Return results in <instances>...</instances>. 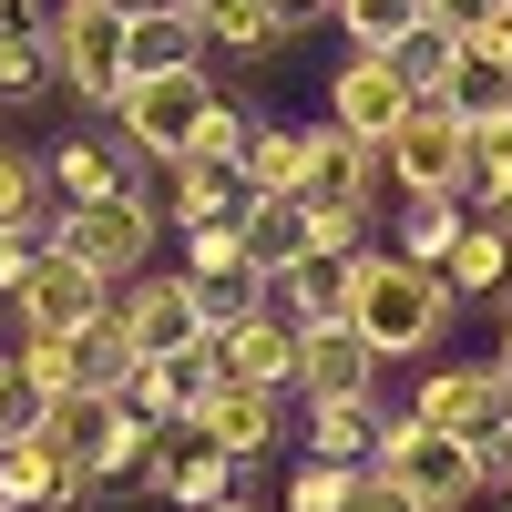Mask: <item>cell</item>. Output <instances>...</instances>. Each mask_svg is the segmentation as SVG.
<instances>
[{
    "label": "cell",
    "instance_id": "47",
    "mask_svg": "<svg viewBox=\"0 0 512 512\" xmlns=\"http://www.w3.org/2000/svg\"><path fill=\"white\" fill-rule=\"evenodd\" d=\"M0 144H11V134H0Z\"/></svg>",
    "mask_w": 512,
    "mask_h": 512
},
{
    "label": "cell",
    "instance_id": "33",
    "mask_svg": "<svg viewBox=\"0 0 512 512\" xmlns=\"http://www.w3.org/2000/svg\"><path fill=\"white\" fill-rule=\"evenodd\" d=\"M277 41H287V21L267 11V0H226V11L205 21V52H236V62H267Z\"/></svg>",
    "mask_w": 512,
    "mask_h": 512
},
{
    "label": "cell",
    "instance_id": "16",
    "mask_svg": "<svg viewBox=\"0 0 512 512\" xmlns=\"http://www.w3.org/2000/svg\"><path fill=\"white\" fill-rule=\"evenodd\" d=\"M297 390H308V400H369L379 390V349H369L349 318L297 328Z\"/></svg>",
    "mask_w": 512,
    "mask_h": 512
},
{
    "label": "cell",
    "instance_id": "13",
    "mask_svg": "<svg viewBox=\"0 0 512 512\" xmlns=\"http://www.w3.org/2000/svg\"><path fill=\"white\" fill-rule=\"evenodd\" d=\"M216 338H185V349H154L134 359V379H123V410H144V420H195V400L216 390Z\"/></svg>",
    "mask_w": 512,
    "mask_h": 512
},
{
    "label": "cell",
    "instance_id": "27",
    "mask_svg": "<svg viewBox=\"0 0 512 512\" xmlns=\"http://www.w3.org/2000/svg\"><path fill=\"white\" fill-rule=\"evenodd\" d=\"M461 226H472V205H461V195H400V236H390V256H410V267H441Z\"/></svg>",
    "mask_w": 512,
    "mask_h": 512
},
{
    "label": "cell",
    "instance_id": "12",
    "mask_svg": "<svg viewBox=\"0 0 512 512\" xmlns=\"http://www.w3.org/2000/svg\"><path fill=\"white\" fill-rule=\"evenodd\" d=\"M410 103H420V93L390 72V52H349V62L328 72V123H338V134H359V144H379Z\"/></svg>",
    "mask_w": 512,
    "mask_h": 512
},
{
    "label": "cell",
    "instance_id": "41",
    "mask_svg": "<svg viewBox=\"0 0 512 512\" xmlns=\"http://www.w3.org/2000/svg\"><path fill=\"white\" fill-rule=\"evenodd\" d=\"M267 11H277V21L297 31V21H318V11H328V0H267Z\"/></svg>",
    "mask_w": 512,
    "mask_h": 512
},
{
    "label": "cell",
    "instance_id": "3",
    "mask_svg": "<svg viewBox=\"0 0 512 512\" xmlns=\"http://www.w3.org/2000/svg\"><path fill=\"white\" fill-rule=\"evenodd\" d=\"M226 93H216V72H134L123 93L103 103L113 113V144H123V164H175L185 144H195V123L216 113Z\"/></svg>",
    "mask_w": 512,
    "mask_h": 512
},
{
    "label": "cell",
    "instance_id": "36",
    "mask_svg": "<svg viewBox=\"0 0 512 512\" xmlns=\"http://www.w3.org/2000/svg\"><path fill=\"white\" fill-rule=\"evenodd\" d=\"M41 420H52V400H41V379L0 349V441H21V431H41Z\"/></svg>",
    "mask_w": 512,
    "mask_h": 512
},
{
    "label": "cell",
    "instance_id": "20",
    "mask_svg": "<svg viewBox=\"0 0 512 512\" xmlns=\"http://www.w3.org/2000/svg\"><path fill=\"white\" fill-rule=\"evenodd\" d=\"M41 175H52V205H93V195H123V185H134L113 134H62L52 154H41Z\"/></svg>",
    "mask_w": 512,
    "mask_h": 512
},
{
    "label": "cell",
    "instance_id": "29",
    "mask_svg": "<svg viewBox=\"0 0 512 512\" xmlns=\"http://www.w3.org/2000/svg\"><path fill=\"white\" fill-rule=\"evenodd\" d=\"M451 52H461V41H451L441 21H410V31L390 41V72L410 82V93H420V103H441V82H451Z\"/></svg>",
    "mask_w": 512,
    "mask_h": 512
},
{
    "label": "cell",
    "instance_id": "8",
    "mask_svg": "<svg viewBox=\"0 0 512 512\" xmlns=\"http://www.w3.org/2000/svg\"><path fill=\"white\" fill-rule=\"evenodd\" d=\"M410 420H431V431H461V441H502L512 431V379L482 359V369H431L420 379V400H410Z\"/></svg>",
    "mask_w": 512,
    "mask_h": 512
},
{
    "label": "cell",
    "instance_id": "40",
    "mask_svg": "<svg viewBox=\"0 0 512 512\" xmlns=\"http://www.w3.org/2000/svg\"><path fill=\"white\" fill-rule=\"evenodd\" d=\"M349 512H410V502H400V492H390V482H379V472H369V482H359V502H349Z\"/></svg>",
    "mask_w": 512,
    "mask_h": 512
},
{
    "label": "cell",
    "instance_id": "24",
    "mask_svg": "<svg viewBox=\"0 0 512 512\" xmlns=\"http://www.w3.org/2000/svg\"><path fill=\"white\" fill-rule=\"evenodd\" d=\"M441 287L451 297H512V236L492 216H472V226L451 236V256H441Z\"/></svg>",
    "mask_w": 512,
    "mask_h": 512
},
{
    "label": "cell",
    "instance_id": "7",
    "mask_svg": "<svg viewBox=\"0 0 512 512\" xmlns=\"http://www.w3.org/2000/svg\"><path fill=\"white\" fill-rule=\"evenodd\" d=\"M246 461L226 441H205L195 420H154V451H144V492L154 502H175V512H205V502H226L236 492Z\"/></svg>",
    "mask_w": 512,
    "mask_h": 512
},
{
    "label": "cell",
    "instance_id": "38",
    "mask_svg": "<svg viewBox=\"0 0 512 512\" xmlns=\"http://www.w3.org/2000/svg\"><path fill=\"white\" fill-rule=\"evenodd\" d=\"M492 11H502V0H420V21H441L451 41H472V31H492Z\"/></svg>",
    "mask_w": 512,
    "mask_h": 512
},
{
    "label": "cell",
    "instance_id": "5",
    "mask_svg": "<svg viewBox=\"0 0 512 512\" xmlns=\"http://www.w3.org/2000/svg\"><path fill=\"white\" fill-rule=\"evenodd\" d=\"M41 52H52V82L72 103H113L123 93V0H62L41 11Z\"/></svg>",
    "mask_w": 512,
    "mask_h": 512
},
{
    "label": "cell",
    "instance_id": "14",
    "mask_svg": "<svg viewBox=\"0 0 512 512\" xmlns=\"http://www.w3.org/2000/svg\"><path fill=\"white\" fill-rule=\"evenodd\" d=\"M103 308H113V287H103L93 267H72L62 246H41L31 277L11 287V318H21V328H82V318H103Z\"/></svg>",
    "mask_w": 512,
    "mask_h": 512
},
{
    "label": "cell",
    "instance_id": "18",
    "mask_svg": "<svg viewBox=\"0 0 512 512\" xmlns=\"http://www.w3.org/2000/svg\"><path fill=\"white\" fill-rule=\"evenodd\" d=\"M205 62V21L185 0H154V11H123V82L134 72H195Z\"/></svg>",
    "mask_w": 512,
    "mask_h": 512
},
{
    "label": "cell",
    "instance_id": "17",
    "mask_svg": "<svg viewBox=\"0 0 512 512\" xmlns=\"http://www.w3.org/2000/svg\"><path fill=\"white\" fill-rule=\"evenodd\" d=\"M195 431H205V441H226L236 461H256V451H277V441H287V390H246V379H216V390L195 400Z\"/></svg>",
    "mask_w": 512,
    "mask_h": 512
},
{
    "label": "cell",
    "instance_id": "44",
    "mask_svg": "<svg viewBox=\"0 0 512 512\" xmlns=\"http://www.w3.org/2000/svg\"><path fill=\"white\" fill-rule=\"evenodd\" d=\"M492 41H502V52H512V0H502V11H492Z\"/></svg>",
    "mask_w": 512,
    "mask_h": 512
},
{
    "label": "cell",
    "instance_id": "30",
    "mask_svg": "<svg viewBox=\"0 0 512 512\" xmlns=\"http://www.w3.org/2000/svg\"><path fill=\"white\" fill-rule=\"evenodd\" d=\"M359 482H369V461H308V451H297V472H287V502H277V512H349Z\"/></svg>",
    "mask_w": 512,
    "mask_h": 512
},
{
    "label": "cell",
    "instance_id": "43",
    "mask_svg": "<svg viewBox=\"0 0 512 512\" xmlns=\"http://www.w3.org/2000/svg\"><path fill=\"white\" fill-rule=\"evenodd\" d=\"M205 512H277V502H246V492H226V502H205Z\"/></svg>",
    "mask_w": 512,
    "mask_h": 512
},
{
    "label": "cell",
    "instance_id": "34",
    "mask_svg": "<svg viewBox=\"0 0 512 512\" xmlns=\"http://www.w3.org/2000/svg\"><path fill=\"white\" fill-rule=\"evenodd\" d=\"M328 21L359 41V52H390V41L420 21V0H328Z\"/></svg>",
    "mask_w": 512,
    "mask_h": 512
},
{
    "label": "cell",
    "instance_id": "42",
    "mask_svg": "<svg viewBox=\"0 0 512 512\" xmlns=\"http://www.w3.org/2000/svg\"><path fill=\"white\" fill-rule=\"evenodd\" d=\"M492 369H502V379H512V318H502V338H492Z\"/></svg>",
    "mask_w": 512,
    "mask_h": 512
},
{
    "label": "cell",
    "instance_id": "25",
    "mask_svg": "<svg viewBox=\"0 0 512 512\" xmlns=\"http://www.w3.org/2000/svg\"><path fill=\"white\" fill-rule=\"evenodd\" d=\"M236 246L256 256V267H297V256H308V205H297V195H246L236 205Z\"/></svg>",
    "mask_w": 512,
    "mask_h": 512
},
{
    "label": "cell",
    "instance_id": "45",
    "mask_svg": "<svg viewBox=\"0 0 512 512\" xmlns=\"http://www.w3.org/2000/svg\"><path fill=\"white\" fill-rule=\"evenodd\" d=\"M185 11H195V21H216V11H226V0H185Z\"/></svg>",
    "mask_w": 512,
    "mask_h": 512
},
{
    "label": "cell",
    "instance_id": "10",
    "mask_svg": "<svg viewBox=\"0 0 512 512\" xmlns=\"http://www.w3.org/2000/svg\"><path fill=\"white\" fill-rule=\"evenodd\" d=\"M113 318L134 328L144 359H154V349H185V338H216V328H205V308H195V287H185V267H144V277H123V287H113Z\"/></svg>",
    "mask_w": 512,
    "mask_h": 512
},
{
    "label": "cell",
    "instance_id": "19",
    "mask_svg": "<svg viewBox=\"0 0 512 512\" xmlns=\"http://www.w3.org/2000/svg\"><path fill=\"white\" fill-rule=\"evenodd\" d=\"M349 267H359V256H297V267H277L267 277V308L277 318H297V328H328V318H349Z\"/></svg>",
    "mask_w": 512,
    "mask_h": 512
},
{
    "label": "cell",
    "instance_id": "6",
    "mask_svg": "<svg viewBox=\"0 0 512 512\" xmlns=\"http://www.w3.org/2000/svg\"><path fill=\"white\" fill-rule=\"evenodd\" d=\"M379 175H390V195H461V113L451 103H410L379 134Z\"/></svg>",
    "mask_w": 512,
    "mask_h": 512
},
{
    "label": "cell",
    "instance_id": "22",
    "mask_svg": "<svg viewBox=\"0 0 512 512\" xmlns=\"http://www.w3.org/2000/svg\"><path fill=\"white\" fill-rule=\"evenodd\" d=\"M441 103H451L461 123H482V113H512V52H502L492 31H472V41L451 52V82H441Z\"/></svg>",
    "mask_w": 512,
    "mask_h": 512
},
{
    "label": "cell",
    "instance_id": "31",
    "mask_svg": "<svg viewBox=\"0 0 512 512\" xmlns=\"http://www.w3.org/2000/svg\"><path fill=\"white\" fill-rule=\"evenodd\" d=\"M0 226L52 236V175H41V154H21V144H0Z\"/></svg>",
    "mask_w": 512,
    "mask_h": 512
},
{
    "label": "cell",
    "instance_id": "46",
    "mask_svg": "<svg viewBox=\"0 0 512 512\" xmlns=\"http://www.w3.org/2000/svg\"><path fill=\"white\" fill-rule=\"evenodd\" d=\"M0 21H31V0H0Z\"/></svg>",
    "mask_w": 512,
    "mask_h": 512
},
{
    "label": "cell",
    "instance_id": "21",
    "mask_svg": "<svg viewBox=\"0 0 512 512\" xmlns=\"http://www.w3.org/2000/svg\"><path fill=\"white\" fill-rule=\"evenodd\" d=\"M134 359H144V349H134V328H123L113 308L82 318V328H72V400H123Z\"/></svg>",
    "mask_w": 512,
    "mask_h": 512
},
{
    "label": "cell",
    "instance_id": "28",
    "mask_svg": "<svg viewBox=\"0 0 512 512\" xmlns=\"http://www.w3.org/2000/svg\"><path fill=\"white\" fill-rule=\"evenodd\" d=\"M297 175H308V134L246 123V195H297Z\"/></svg>",
    "mask_w": 512,
    "mask_h": 512
},
{
    "label": "cell",
    "instance_id": "2",
    "mask_svg": "<svg viewBox=\"0 0 512 512\" xmlns=\"http://www.w3.org/2000/svg\"><path fill=\"white\" fill-rule=\"evenodd\" d=\"M369 472L390 482L410 512H472L482 492H492V472H482V451L461 441V431H431V420H390L379 431V451H369Z\"/></svg>",
    "mask_w": 512,
    "mask_h": 512
},
{
    "label": "cell",
    "instance_id": "32",
    "mask_svg": "<svg viewBox=\"0 0 512 512\" xmlns=\"http://www.w3.org/2000/svg\"><path fill=\"white\" fill-rule=\"evenodd\" d=\"M52 93V52H41V21H0V103H41Z\"/></svg>",
    "mask_w": 512,
    "mask_h": 512
},
{
    "label": "cell",
    "instance_id": "23",
    "mask_svg": "<svg viewBox=\"0 0 512 512\" xmlns=\"http://www.w3.org/2000/svg\"><path fill=\"white\" fill-rule=\"evenodd\" d=\"M461 205H472V216L512 205V113L461 123Z\"/></svg>",
    "mask_w": 512,
    "mask_h": 512
},
{
    "label": "cell",
    "instance_id": "15",
    "mask_svg": "<svg viewBox=\"0 0 512 512\" xmlns=\"http://www.w3.org/2000/svg\"><path fill=\"white\" fill-rule=\"evenodd\" d=\"M216 369L246 379V390H297V318H277V308L226 318L216 328Z\"/></svg>",
    "mask_w": 512,
    "mask_h": 512
},
{
    "label": "cell",
    "instance_id": "4",
    "mask_svg": "<svg viewBox=\"0 0 512 512\" xmlns=\"http://www.w3.org/2000/svg\"><path fill=\"white\" fill-rule=\"evenodd\" d=\"M164 236V216L144 205V185H123V195H93V205H52V246L72 256V267H93L103 287L123 277H144V246Z\"/></svg>",
    "mask_w": 512,
    "mask_h": 512
},
{
    "label": "cell",
    "instance_id": "1",
    "mask_svg": "<svg viewBox=\"0 0 512 512\" xmlns=\"http://www.w3.org/2000/svg\"><path fill=\"white\" fill-rule=\"evenodd\" d=\"M451 308H461V297L441 287V267H410V256H390V246H359V267H349V328L379 349V369L441 349Z\"/></svg>",
    "mask_w": 512,
    "mask_h": 512
},
{
    "label": "cell",
    "instance_id": "11",
    "mask_svg": "<svg viewBox=\"0 0 512 512\" xmlns=\"http://www.w3.org/2000/svg\"><path fill=\"white\" fill-rule=\"evenodd\" d=\"M379 144H359V134H338V123H318L308 134V175H297V205H338V216H369L379 205Z\"/></svg>",
    "mask_w": 512,
    "mask_h": 512
},
{
    "label": "cell",
    "instance_id": "26",
    "mask_svg": "<svg viewBox=\"0 0 512 512\" xmlns=\"http://www.w3.org/2000/svg\"><path fill=\"white\" fill-rule=\"evenodd\" d=\"M390 410L379 400H308V461H369Z\"/></svg>",
    "mask_w": 512,
    "mask_h": 512
},
{
    "label": "cell",
    "instance_id": "37",
    "mask_svg": "<svg viewBox=\"0 0 512 512\" xmlns=\"http://www.w3.org/2000/svg\"><path fill=\"white\" fill-rule=\"evenodd\" d=\"M41 246H52L41 226H0V308H11V287L31 277V256H41Z\"/></svg>",
    "mask_w": 512,
    "mask_h": 512
},
{
    "label": "cell",
    "instance_id": "39",
    "mask_svg": "<svg viewBox=\"0 0 512 512\" xmlns=\"http://www.w3.org/2000/svg\"><path fill=\"white\" fill-rule=\"evenodd\" d=\"M482 472H492V492L512 502V431H502V441H482Z\"/></svg>",
    "mask_w": 512,
    "mask_h": 512
},
{
    "label": "cell",
    "instance_id": "9",
    "mask_svg": "<svg viewBox=\"0 0 512 512\" xmlns=\"http://www.w3.org/2000/svg\"><path fill=\"white\" fill-rule=\"evenodd\" d=\"M103 492L62 461L52 431H21V441H0V512H93Z\"/></svg>",
    "mask_w": 512,
    "mask_h": 512
},
{
    "label": "cell",
    "instance_id": "35",
    "mask_svg": "<svg viewBox=\"0 0 512 512\" xmlns=\"http://www.w3.org/2000/svg\"><path fill=\"white\" fill-rule=\"evenodd\" d=\"M11 359L41 379V400H72V328H21Z\"/></svg>",
    "mask_w": 512,
    "mask_h": 512
}]
</instances>
